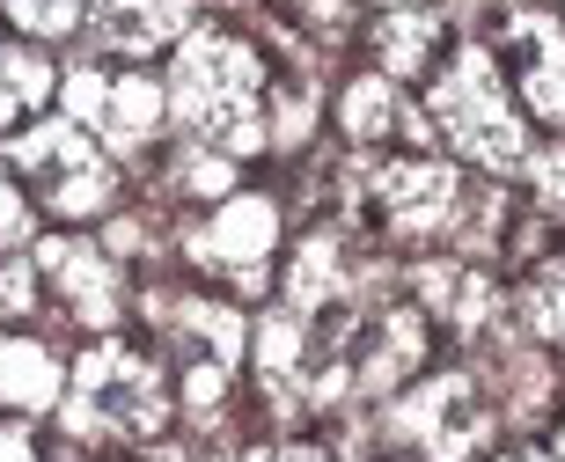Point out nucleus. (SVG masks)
I'll use <instances>...</instances> for the list:
<instances>
[{
    "label": "nucleus",
    "mask_w": 565,
    "mask_h": 462,
    "mask_svg": "<svg viewBox=\"0 0 565 462\" xmlns=\"http://www.w3.org/2000/svg\"><path fill=\"white\" fill-rule=\"evenodd\" d=\"M257 88H265V66H257L250 44L221 37V30H199V37L177 52V74H169V104L206 148L257 154L265 148V110H257Z\"/></svg>",
    "instance_id": "obj_1"
},
{
    "label": "nucleus",
    "mask_w": 565,
    "mask_h": 462,
    "mask_svg": "<svg viewBox=\"0 0 565 462\" xmlns=\"http://www.w3.org/2000/svg\"><path fill=\"white\" fill-rule=\"evenodd\" d=\"M426 110H434L440 140L456 154H470V162H484V169L529 162V132L514 118V104H507V82H500V66H492L484 44H462L456 60H448V74L434 82Z\"/></svg>",
    "instance_id": "obj_2"
},
{
    "label": "nucleus",
    "mask_w": 565,
    "mask_h": 462,
    "mask_svg": "<svg viewBox=\"0 0 565 462\" xmlns=\"http://www.w3.org/2000/svg\"><path fill=\"white\" fill-rule=\"evenodd\" d=\"M162 426V382L140 353L126 345H96L74 375L66 397V433L82 441H126V433H154Z\"/></svg>",
    "instance_id": "obj_3"
},
{
    "label": "nucleus",
    "mask_w": 565,
    "mask_h": 462,
    "mask_svg": "<svg viewBox=\"0 0 565 462\" xmlns=\"http://www.w3.org/2000/svg\"><path fill=\"white\" fill-rule=\"evenodd\" d=\"M8 154H15L22 176H38L52 213H74L82 221V213L110 206V162L96 154V140L82 126H38V132H22Z\"/></svg>",
    "instance_id": "obj_4"
},
{
    "label": "nucleus",
    "mask_w": 565,
    "mask_h": 462,
    "mask_svg": "<svg viewBox=\"0 0 565 462\" xmlns=\"http://www.w3.org/2000/svg\"><path fill=\"white\" fill-rule=\"evenodd\" d=\"M60 96H66V110H74L82 126H96L118 154L147 148L154 126H162V110H169V96L154 82H140V74H96V66H74Z\"/></svg>",
    "instance_id": "obj_5"
},
{
    "label": "nucleus",
    "mask_w": 565,
    "mask_h": 462,
    "mask_svg": "<svg viewBox=\"0 0 565 462\" xmlns=\"http://www.w3.org/2000/svg\"><path fill=\"white\" fill-rule=\"evenodd\" d=\"M397 433H404V441H419L426 462H462L470 448H484L492 419L478 411V397H470V382H462V375H440V382H426L419 397L397 411Z\"/></svg>",
    "instance_id": "obj_6"
},
{
    "label": "nucleus",
    "mask_w": 565,
    "mask_h": 462,
    "mask_svg": "<svg viewBox=\"0 0 565 462\" xmlns=\"http://www.w3.org/2000/svg\"><path fill=\"white\" fill-rule=\"evenodd\" d=\"M273 243H279V213H273V198H257V191H250V198H228L206 228L191 235V257L213 265V272H228L235 287H257Z\"/></svg>",
    "instance_id": "obj_7"
},
{
    "label": "nucleus",
    "mask_w": 565,
    "mask_h": 462,
    "mask_svg": "<svg viewBox=\"0 0 565 462\" xmlns=\"http://www.w3.org/2000/svg\"><path fill=\"white\" fill-rule=\"evenodd\" d=\"M367 184H375V198H382V213H390L397 235H434L456 213V169L426 162V154L419 162H382Z\"/></svg>",
    "instance_id": "obj_8"
},
{
    "label": "nucleus",
    "mask_w": 565,
    "mask_h": 462,
    "mask_svg": "<svg viewBox=\"0 0 565 462\" xmlns=\"http://www.w3.org/2000/svg\"><path fill=\"white\" fill-rule=\"evenodd\" d=\"M38 265L52 272V287L66 294V309L82 315V323H96V331L118 323V272H110L104 250H88V243H74V235H52V243L38 250Z\"/></svg>",
    "instance_id": "obj_9"
},
{
    "label": "nucleus",
    "mask_w": 565,
    "mask_h": 462,
    "mask_svg": "<svg viewBox=\"0 0 565 462\" xmlns=\"http://www.w3.org/2000/svg\"><path fill=\"white\" fill-rule=\"evenodd\" d=\"M522 52V96L544 126H565V22L558 15H514Z\"/></svg>",
    "instance_id": "obj_10"
},
{
    "label": "nucleus",
    "mask_w": 565,
    "mask_h": 462,
    "mask_svg": "<svg viewBox=\"0 0 565 462\" xmlns=\"http://www.w3.org/2000/svg\"><path fill=\"white\" fill-rule=\"evenodd\" d=\"M88 15H96V37L110 52H154V44L184 37L191 0H96Z\"/></svg>",
    "instance_id": "obj_11"
},
{
    "label": "nucleus",
    "mask_w": 565,
    "mask_h": 462,
    "mask_svg": "<svg viewBox=\"0 0 565 462\" xmlns=\"http://www.w3.org/2000/svg\"><path fill=\"white\" fill-rule=\"evenodd\" d=\"M426 359V323L419 315H382L375 331H367V359H360V389H397L412 367Z\"/></svg>",
    "instance_id": "obj_12"
},
{
    "label": "nucleus",
    "mask_w": 565,
    "mask_h": 462,
    "mask_svg": "<svg viewBox=\"0 0 565 462\" xmlns=\"http://www.w3.org/2000/svg\"><path fill=\"white\" fill-rule=\"evenodd\" d=\"M52 397H60V359L44 353L38 337H0V404L44 411Z\"/></svg>",
    "instance_id": "obj_13"
},
{
    "label": "nucleus",
    "mask_w": 565,
    "mask_h": 462,
    "mask_svg": "<svg viewBox=\"0 0 565 462\" xmlns=\"http://www.w3.org/2000/svg\"><path fill=\"white\" fill-rule=\"evenodd\" d=\"M434 44H440V22L419 15V8H397V15H382V30H375V60H382L390 82H404V74H426Z\"/></svg>",
    "instance_id": "obj_14"
},
{
    "label": "nucleus",
    "mask_w": 565,
    "mask_h": 462,
    "mask_svg": "<svg viewBox=\"0 0 565 462\" xmlns=\"http://www.w3.org/2000/svg\"><path fill=\"white\" fill-rule=\"evenodd\" d=\"M419 294L426 309H440L448 323H484V309H492V287H484V272H462V265H426L419 272Z\"/></svg>",
    "instance_id": "obj_15"
},
{
    "label": "nucleus",
    "mask_w": 565,
    "mask_h": 462,
    "mask_svg": "<svg viewBox=\"0 0 565 462\" xmlns=\"http://www.w3.org/2000/svg\"><path fill=\"white\" fill-rule=\"evenodd\" d=\"M397 126H419V118L397 104V82L390 74H367V82L345 88V132L353 140H390Z\"/></svg>",
    "instance_id": "obj_16"
},
{
    "label": "nucleus",
    "mask_w": 565,
    "mask_h": 462,
    "mask_svg": "<svg viewBox=\"0 0 565 462\" xmlns=\"http://www.w3.org/2000/svg\"><path fill=\"white\" fill-rule=\"evenodd\" d=\"M294 309H323V301H338L345 294V272H338V243L331 235H316V243H301V257H294Z\"/></svg>",
    "instance_id": "obj_17"
},
{
    "label": "nucleus",
    "mask_w": 565,
    "mask_h": 462,
    "mask_svg": "<svg viewBox=\"0 0 565 462\" xmlns=\"http://www.w3.org/2000/svg\"><path fill=\"white\" fill-rule=\"evenodd\" d=\"M529 323H536V337L565 345V257H558V265H544V279L529 287Z\"/></svg>",
    "instance_id": "obj_18"
},
{
    "label": "nucleus",
    "mask_w": 565,
    "mask_h": 462,
    "mask_svg": "<svg viewBox=\"0 0 565 462\" xmlns=\"http://www.w3.org/2000/svg\"><path fill=\"white\" fill-rule=\"evenodd\" d=\"M301 345H309V331H301L294 315H273V323L257 331V359H265V375L287 382V375H294V359H301Z\"/></svg>",
    "instance_id": "obj_19"
},
{
    "label": "nucleus",
    "mask_w": 565,
    "mask_h": 462,
    "mask_svg": "<svg viewBox=\"0 0 565 462\" xmlns=\"http://www.w3.org/2000/svg\"><path fill=\"white\" fill-rule=\"evenodd\" d=\"M0 82H8L15 104H44V96H52V66H44L38 52H15V44H8V52H0Z\"/></svg>",
    "instance_id": "obj_20"
},
{
    "label": "nucleus",
    "mask_w": 565,
    "mask_h": 462,
    "mask_svg": "<svg viewBox=\"0 0 565 462\" xmlns=\"http://www.w3.org/2000/svg\"><path fill=\"white\" fill-rule=\"evenodd\" d=\"M8 15H15L22 30H38V37H60V30H74L82 0H8Z\"/></svg>",
    "instance_id": "obj_21"
},
{
    "label": "nucleus",
    "mask_w": 565,
    "mask_h": 462,
    "mask_svg": "<svg viewBox=\"0 0 565 462\" xmlns=\"http://www.w3.org/2000/svg\"><path fill=\"white\" fill-rule=\"evenodd\" d=\"M536 198H544L551 213H565V148L536 154Z\"/></svg>",
    "instance_id": "obj_22"
},
{
    "label": "nucleus",
    "mask_w": 565,
    "mask_h": 462,
    "mask_svg": "<svg viewBox=\"0 0 565 462\" xmlns=\"http://www.w3.org/2000/svg\"><path fill=\"white\" fill-rule=\"evenodd\" d=\"M38 301V287H30V272L22 265H0V315H22Z\"/></svg>",
    "instance_id": "obj_23"
},
{
    "label": "nucleus",
    "mask_w": 565,
    "mask_h": 462,
    "mask_svg": "<svg viewBox=\"0 0 565 462\" xmlns=\"http://www.w3.org/2000/svg\"><path fill=\"white\" fill-rule=\"evenodd\" d=\"M30 228V213H22V198H15V184L0 176V243H15V235Z\"/></svg>",
    "instance_id": "obj_24"
},
{
    "label": "nucleus",
    "mask_w": 565,
    "mask_h": 462,
    "mask_svg": "<svg viewBox=\"0 0 565 462\" xmlns=\"http://www.w3.org/2000/svg\"><path fill=\"white\" fill-rule=\"evenodd\" d=\"M0 462H38V455H30V441H22V433H0Z\"/></svg>",
    "instance_id": "obj_25"
},
{
    "label": "nucleus",
    "mask_w": 565,
    "mask_h": 462,
    "mask_svg": "<svg viewBox=\"0 0 565 462\" xmlns=\"http://www.w3.org/2000/svg\"><path fill=\"white\" fill-rule=\"evenodd\" d=\"M250 462H323V455H309V448H265V455H250Z\"/></svg>",
    "instance_id": "obj_26"
},
{
    "label": "nucleus",
    "mask_w": 565,
    "mask_h": 462,
    "mask_svg": "<svg viewBox=\"0 0 565 462\" xmlns=\"http://www.w3.org/2000/svg\"><path fill=\"white\" fill-rule=\"evenodd\" d=\"M301 8H316L323 22H345V0H301Z\"/></svg>",
    "instance_id": "obj_27"
},
{
    "label": "nucleus",
    "mask_w": 565,
    "mask_h": 462,
    "mask_svg": "<svg viewBox=\"0 0 565 462\" xmlns=\"http://www.w3.org/2000/svg\"><path fill=\"white\" fill-rule=\"evenodd\" d=\"M15 110H22V104L8 96V82H0V126H15Z\"/></svg>",
    "instance_id": "obj_28"
},
{
    "label": "nucleus",
    "mask_w": 565,
    "mask_h": 462,
    "mask_svg": "<svg viewBox=\"0 0 565 462\" xmlns=\"http://www.w3.org/2000/svg\"><path fill=\"white\" fill-rule=\"evenodd\" d=\"M500 462H544V455H536V448H522V455H500Z\"/></svg>",
    "instance_id": "obj_29"
},
{
    "label": "nucleus",
    "mask_w": 565,
    "mask_h": 462,
    "mask_svg": "<svg viewBox=\"0 0 565 462\" xmlns=\"http://www.w3.org/2000/svg\"><path fill=\"white\" fill-rule=\"evenodd\" d=\"M390 8H404V0H390Z\"/></svg>",
    "instance_id": "obj_30"
}]
</instances>
